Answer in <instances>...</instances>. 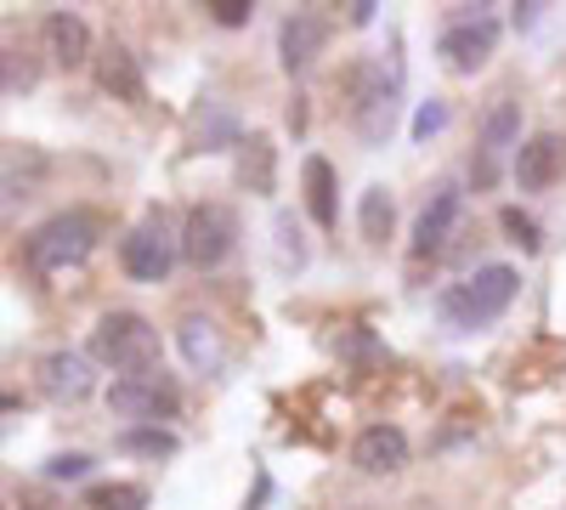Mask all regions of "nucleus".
Here are the masks:
<instances>
[{
    "mask_svg": "<svg viewBox=\"0 0 566 510\" xmlns=\"http://www.w3.org/2000/svg\"><path fill=\"white\" fill-rule=\"evenodd\" d=\"M515 290H522V272L504 267V261H493V267H476L464 284H448L442 301H437V312H442L448 330H488L493 318L510 312Z\"/></svg>",
    "mask_w": 566,
    "mask_h": 510,
    "instance_id": "1",
    "label": "nucleus"
},
{
    "mask_svg": "<svg viewBox=\"0 0 566 510\" xmlns=\"http://www.w3.org/2000/svg\"><path fill=\"white\" fill-rule=\"evenodd\" d=\"M97 239H103L97 216H91V210H63V216L40 221L34 233H29L23 261H29V272H40V278H63V272H74V267L91 261Z\"/></svg>",
    "mask_w": 566,
    "mask_h": 510,
    "instance_id": "2",
    "label": "nucleus"
},
{
    "mask_svg": "<svg viewBox=\"0 0 566 510\" xmlns=\"http://www.w3.org/2000/svg\"><path fill=\"white\" fill-rule=\"evenodd\" d=\"M91 363L114 368V375H148V368H165V346H159V330L142 312H103L97 330H91Z\"/></svg>",
    "mask_w": 566,
    "mask_h": 510,
    "instance_id": "3",
    "label": "nucleus"
},
{
    "mask_svg": "<svg viewBox=\"0 0 566 510\" xmlns=\"http://www.w3.org/2000/svg\"><path fill=\"white\" fill-rule=\"evenodd\" d=\"M397 114H402V69L391 63H357L352 74V125L368 148H386L391 131H397Z\"/></svg>",
    "mask_w": 566,
    "mask_h": 510,
    "instance_id": "4",
    "label": "nucleus"
},
{
    "mask_svg": "<svg viewBox=\"0 0 566 510\" xmlns=\"http://www.w3.org/2000/svg\"><path fill=\"white\" fill-rule=\"evenodd\" d=\"M176 261H181V233H170V221L159 210H148L119 239V267H125V278H136V284H165Z\"/></svg>",
    "mask_w": 566,
    "mask_h": 510,
    "instance_id": "5",
    "label": "nucleus"
},
{
    "mask_svg": "<svg viewBox=\"0 0 566 510\" xmlns=\"http://www.w3.org/2000/svg\"><path fill=\"white\" fill-rule=\"evenodd\" d=\"M232 250H239V216L227 205H193L181 221V261L199 267V272H216Z\"/></svg>",
    "mask_w": 566,
    "mask_h": 510,
    "instance_id": "6",
    "label": "nucleus"
},
{
    "mask_svg": "<svg viewBox=\"0 0 566 510\" xmlns=\"http://www.w3.org/2000/svg\"><path fill=\"white\" fill-rule=\"evenodd\" d=\"M108 408L119 414V420L159 426V420H170V414L181 408V392H176V381L165 375V368H148V375H119L108 386Z\"/></svg>",
    "mask_w": 566,
    "mask_h": 510,
    "instance_id": "7",
    "label": "nucleus"
},
{
    "mask_svg": "<svg viewBox=\"0 0 566 510\" xmlns=\"http://www.w3.org/2000/svg\"><path fill=\"white\" fill-rule=\"evenodd\" d=\"M493 52H499V18H488V12L453 18L437 40V58L448 74H482L493 63Z\"/></svg>",
    "mask_w": 566,
    "mask_h": 510,
    "instance_id": "8",
    "label": "nucleus"
},
{
    "mask_svg": "<svg viewBox=\"0 0 566 510\" xmlns=\"http://www.w3.org/2000/svg\"><path fill=\"white\" fill-rule=\"evenodd\" d=\"M34 386H40V397H52V403H85L91 392H97V363H91V352H69V346H57V352H40L34 357Z\"/></svg>",
    "mask_w": 566,
    "mask_h": 510,
    "instance_id": "9",
    "label": "nucleus"
},
{
    "mask_svg": "<svg viewBox=\"0 0 566 510\" xmlns=\"http://www.w3.org/2000/svg\"><path fill=\"white\" fill-rule=\"evenodd\" d=\"M515 188L522 194H549L555 181L566 176V136H555V131H538V136H527L522 148H515Z\"/></svg>",
    "mask_w": 566,
    "mask_h": 510,
    "instance_id": "10",
    "label": "nucleus"
},
{
    "mask_svg": "<svg viewBox=\"0 0 566 510\" xmlns=\"http://www.w3.org/2000/svg\"><path fill=\"white\" fill-rule=\"evenodd\" d=\"M464 221V194L453 188V181H442V188L431 194V205L419 210V227H413V256H442L459 233Z\"/></svg>",
    "mask_w": 566,
    "mask_h": 510,
    "instance_id": "11",
    "label": "nucleus"
},
{
    "mask_svg": "<svg viewBox=\"0 0 566 510\" xmlns=\"http://www.w3.org/2000/svg\"><path fill=\"white\" fill-rule=\"evenodd\" d=\"M323 45H328V23L317 12H290L277 23V63L290 74H306L323 58Z\"/></svg>",
    "mask_w": 566,
    "mask_h": 510,
    "instance_id": "12",
    "label": "nucleus"
},
{
    "mask_svg": "<svg viewBox=\"0 0 566 510\" xmlns=\"http://www.w3.org/2000/svg\"><path fill=\"white\" fill-rule=\"evenodd\" d=\"M476 143H482V181H493V165L510 148H522V103H515V97H493L482 125H476Z\"/></svg>",
    "mask_w": 566,
    "mask_h": 510,
    "instance_id": "13",
    "label": "nucleus"
},
{
    "mask_svg": "<svg viewBox=\"0 0 566 510\" xmlns=\"http://www.w3.org/2000/svg\"><path fill=\"white\" fill-rule=\"evenodd\" d=\"M176 346H181V357H187L193 375H221V368H227V335L216 330V318H205V312H187L176 323Z\"/></svg>",
    "mask_w": 566,
    "mask_h": 510,
    "instance_id": "14",
    "label": "nucleus"
},
{
    "mask_svg": "<svg viewBox=\"0 0 566 510\" xmlns=\"http://www.w3.org/2000/svg\"><path fill=\"white\" fill-rule=\"evenodd\" d=\"M352 466H357L363 477H397V471L408 466V437H402L397 426H368V431H357Z\"/></svg>",
    "mask_w": 566,
    "mask_h": 510,
    "instance_id": "15",
    "label": "nucleus"
},
{
    "mask_svg": "<svg viewBox=\"0 0 566 510\" xmlns=\"http://www.w3.org/2000/svg\"><path fill=\"white\" fill-rule=\"evenodd\" d=\"M239 188H250L261 199L277 194V148H272L266 131H250L239 143Z\"/></svg>",
    "mask_w": 566,
    "mask_h": 510,
    "instance_id": "16",
    "label": "nucleus"
},
{
    "mask_svg": "<svg viewBox=\"0 0 566 510\" xmlns=\"http://www.w3.org/2000/svg\"><path fill=\"white\" fill-rule=\"evenodd\" d=\"M187 136H193V154H239V114H232L227 103H205L199 114H193V125H187Z\"/></svg>",
    "mask_w": 566,
    "mask_h": 510,
    "instance_id": "17",
    "label": "nucleus"
},
{
    "mask_svg": "<svg viewBox=\"0 0 566 510\" xmlns=\"http://www.w3.org/2000/svg\"><path fill=\"white\" fill-rule=\"evenodd\" d=\"M45 52H52L57 69H80L91 58V29L74 12H52L45 18Z\"/></svg>",
    "mask_w": 566,
    "mask_h": 510,
    "instance_id": "18",
    "label": "nucleus"
},
{
    "mask_svg": "<svg viewBox=\"0 0 566 510\" xmlns=\"http://www.w3.org/2000/svg\"><path fill=\"white\" fill-rule=\"evenodd\" d=\"M301 181H306V210H312V221L323 227V233H328V227H335L340 221V205H335V165H328L323 154H312L306 165H301Z\"/></svg>",
    "mask_w": 566,
    "mask_h": 510,
    "instance_id": "19",
    "label": "nucleus"
},
{
    "mask_svg": "<svg viewBox=\"0 0 566 510\" xmlns=\"http://www.w3.org/2000/svg\"><path fill=\"white\" fill-rule=\"evenodd\" d=\"M97 85L119 103H142V69H136V58L125 52V45H108V52L97 58Z\"/></svg>",
    "mask_w": 566,
    "mask_h": 510,
    "instance_id": "20",
    "label": "nucleus"
},
{
    "mask_svg": "<svg viewBox=\"0 0 566 510\" xmlns=\"http://www.w3.org/2000/svg\"><path fill=\"white\" fill-rule=\"evenodd\" d=\"M306 233H301V221L290 216V210H277L272 216V261H277V272H301L306 267Z\"/></svg>",
    "mask_w": 566,
    "mask_h": 510,
    "instance_id": "21",
    "label": "nucleus"
},
{
    "mask_svg": "<svg viewBox=\"0 0 566 510\" xmlns=\"http://www.w3.org/2000/svg\"><path fill=\"white\" fill-rule=\"evenodd\" d=\"M114 448H119V454H130V459H170V454L181 448V437H176V431H165V426H125Z\"/></svg>",
    "mask_w": 566,
    "mask_h": 510,
    "instance_id": "22",
    "label": "nucleus"
},
{
    "mask_svg": "<svg viewBox=\"0 0 566 510\" xmlns=\"http://www.w3.org/2000/svg\"><path fill=\"white\" fill-rule=\"evenodd\" d=\"M391 221H397L391 194H386V188H363V199H357V227H363V239H368V244H386V239H391Z\"/></svg>",
    "mask_w": 566,
    "mask_h": 510,
    "instance_id": "23",
    "label": "nucleus"
},
{
    "mask_svg": "<svg viewBox=\"0 0 566 510\" xmlns=\"http://www.w3.org/2000/svg\"><path fill=\"white\" fill-rule=\"evenodd\" d=\"M85 510H148V488L142 482H97V488H85Z\"/></svg>",
    "mask_w": 566,
    "mask_h": 510,
    "instance_id": "24",
    "label": "nucleus"
},
{
    "mask_svg": "<svg viewBox=\"0 0 566 510\" xmlns=\"http://www.w3.org/2000/svg\"><path fill=\"white\" fill-rule=\"evenodd\" d=\"M499 227H504V233H510V244H522L527 256H538V250H544V233H538V221H533L527 210H515V205H504V210H499Z\"/></svg>",
    "mask_w": 566,
    "mask_h": 510,
    "instance_id": "25",
    "label": "nucleus"
},
{
    "mask_svg": "<svg viewBox=\"0 0 566 510\" xmlns=\"http://www.w3.org/2000/svg\"><path fill=\"white\" fill-rule=\"evenodd\" d=\"M442 131H448V103H442V97H431V103L413 108V125H408L413 143H431V136H442Z\"/></svg>",
    "mask_w": 566,
    "mask_h": 510,
    "instance_id": "26",
    "label": "nucleus"
},
{
    "mask_svg": "<svg viewBox=\"0 0 566 510\" xmlns=\"http://www.w3.org/2000/svg\"><path fill=\"white\" fill-rule=\"evenodd\" d=\"M91 477V454H52L45 459V482H85Z\"/></svg>",
    "mask_w": 566,
    "mask_h": 510,
    "instance_id": "27",
    "label": "nucleus"
},
{
    "mask_svg": "<svg viewBox=\"0 0 566 510\" xmlns=\"http://www.w3.org/2000/svg\"><path fill=\"white\" fill-rule=\"evenodd\" d=\"M221 29H244L250 18H255V7H250V0H210V7H205Z\"/></svg>",
    "mask_w": 566,
    "mask_h": 510,
    "instance_id": "28",
    "label": "nucleus"
},
{
    "mask_svg": "<svg viewBox=\"0 0 566 510\" xmlns=\"http://www.w3.org/2000/svg\"><path fill=\"white\" fill-rule=\"evenodd\" d=\"M34 91V63H23V52H7V97Z\"/></svg>",
    "mask_w": 566,
    "mask_h": 510,
    "instance_id": "29",
    "label": "nucleus"
},
{
    "mask_svg": "<svg viewBox=\"0 0 566 510\" xmlns=\"http://www.w3.org/2000/svg\"><path fill=\"white\" fill-rule=\"evenodd\" d=\"M340 352H346V357H386L380 346H374V341H368V330H352V335L340 341Z\"/></svg>",
    "mask_w": 566,
    "mask_h": 510,
    "instance_id": "30",
    "label": "nucleus"
},
{
    "mask_svg": "<svg viewBox=\"0 0 566 510\" xmlns=\"http://www.w3.org/2000/svg\"><path fill=\"white\" fill-rule=\"evenodd\" d=\"M374 12H380V7H374V0H352V7H346V18L363 29V23H374Z\"/></svg>",
    "mask_w": 566,
    "mask_h": 510,
    "instance_id": "31",
    "label": "nucleus"
},
{
    "mask_svg": "<svg viewBox=\"0 0 566 510\" xmlns=\"http://www.w3.org/2000/svg\"><path fill=\"white\" fill-rule=\"evenodd\" d=\"M538 12H544V7H515V29H533Z\"/></svg>",
    "mask_w": 566,
    "mask_h": 510,
    "instance_id": "32",
    "label": "nucleus"
}]
</instances>
